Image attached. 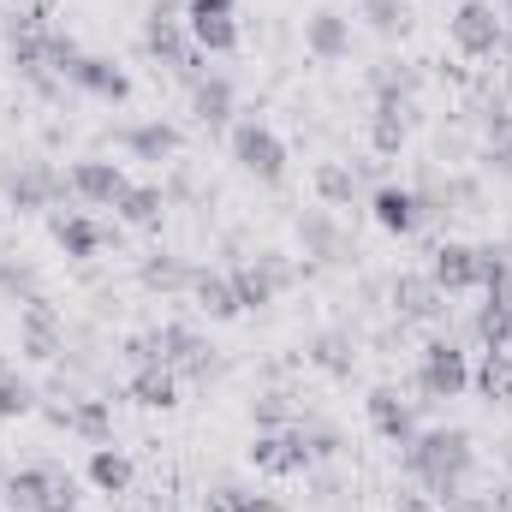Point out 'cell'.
<instances>
[{"label":"cell","instance_id":"23","mask_svg":"<svg viewBox=\"0 0 512 512\" xmlns=\"http://www.w3.org/2000/svg\"><path fill=\"white\" fill-rule=\"evenodd\" d=\"M48 239L66 251V262H90V256H102V245H108V233L90 221V215H48Z\"/></svg>","mask_w":512,"mask_h":512},{"label":"cell","instance_id":"11","mask_svg":"<svg viewBox=\"0 0 512 512\" xmlns=\"http://www.w3.org/2000/svg\"><path fill=\"white\" fill-rule=\"evenodd\" d=\"M126 167L120 161H102V155H84V161H72V173H66V191L84 203V209H114L120 197H126Z\"/></svg>","mask_w":512,"mask_h":512},{"label":"cell","instance_id":"46","mask_svg":"<svg viewBox=\"0 0 512 512\" xmlns=\"http://www.w3.org/2000/svg\"><path fill=\"white\" fill-rule=\"evenodd\" d=\"M507 352H512V346H507Z\"/></svg>","mask_w":512,"mask_h":512},{"label":"cell","instance_id":"42","mask_svg":"<svg viewBox=\"0 0 512 512\" xmlns=\"http://www.w3.org/2000/svg\"><path fill=\"white\" fill-rule=\"evenodd\" d=\"M489 501H495V512H512V483L501 489V495H489Z\"/></svg>","mask_w":512,"mask_h":512},{"label":"cell","instance_id":"33","mask_svg":"<svg viewBox=\"0 0 512 512\" xmlns=\"http://www.w3.org/2000/svg\"><path fill=\"white\" fill-rule=\"evenodd\" d=\"M471 387L489 405H512V352H483V364L471 370Z\"/></svg>","mask_w":512,"mask_h":512},{"label":"cell","instance_id":"4","mask_svg":"<svg viewBox=\"0 0 512 512\" xmlns=\"http://www.w3.org/2000/svg\"><path fill=\"white\" fill-rule=\"evenodd\" d=\"M447 36L465 60H495L507 48V18L495 0H459L453 18H447Z\"/></svg>","mask_w":512,"mask_h":512},{"label":"cell","instance_id":"8","mask_svg":"<svg viewBox=\"0 0 512 512\" xmlns=\"http://www.w3.org/2000/svg\"><path fill=\"white\" fill-rule=\"evenodd\" d=\"M66 352V316L48 298H30L18 310V358L24 364H54Z\"/></svg>","mask_w":512,"mask_h":512},{"label":"cell","instance_id":"1","mask_svg":"<svg viewBox=\"0 0 512 512\" xmlns=\"http://www.w3.org/2000/svg\"><path fill=\"white\" fill-rule=\"evenodd\" d=\"M471 471H477V441H471V429H459V423H435V429H417V435L405 441V477H411L423 495H435V501L465 495Z\"/></svg>","mask_w":512,"mask_h":512},{"label":"cell","instance_id":"45","mask_svg":"<svg viewBox=\"0 0 512 512\" xmlns=\"http://www.w3.org/2000/svg\"><path fill=\"white\" fill-rule=\"evenodd\" d=\"M120 512H131V507H120Z\"/></svg>","mask_w":512,"mask_h":512},{"label":"cell","instance_id":"31","mask_svg":"<svg viewBox=\"0 0 512 512\" xmlns=\"http://www.w3.org/2000/svg\"><path fill=\"white\" fill-rule=\"evenodd\" d=\"M36 405H42L36 382H30L18 364H6V358H0V423H18V417H30Z\"/></svg>","mask_w":512,"mask_h":512},{"label":"cell","instance_id":"2","mask_svg":"<svg viewBox=\"0 0 512 512\" xmlns=\"http://www.w3.org/2000/svg\"><path fill=\"white\" fill-rule=\"evenodd\" d=\"M6 512H78V477L66 465H24L0 483Z\"/></svg>","mask_w":512,"mask_h":512},{"label":"cell","instance_id":"41","mask_svg":"<svg viewBox=\"0 0 512 512\" xmlns=\"http://www.w3.org/2000/svg\"><path fill=\"white\" fill-rule=\"evenodd\" d=\"M245 512H286V501H274V495H256V489H251V501H245Z\"/></svg>","mask_w":512,"mask_h":512},{"label":"cell","instance_id":"21","mask_svg":"<svg viewBox=\"0 0 512 512\" xmlns=\"http://www.w3.org/2000/svg\"><path fill=\"white\" fill-rule=\"evenodd\" d=\"M72 90H84V96H96V102H131V78L108 60V54H84L78 60V72H72Z\"/></svg>","mask_w":512,"mask_h":512},{"label":"cell","instance_id":"18","mask_svg":"<svg viewBox=\"0 0 512 512\" xmlns=\"http://www.w3.org/2000/svg\"><path fill=\"white\" fill-rule=\"evenodd\" d=\"M191 114H197V126L203 131H233V114H239V90H233V78L209 72L203 84H191Z\"/></svg>","mask_w":512,"mask_h":512},{"label":"cell","instance_id":"37","mask_svg":"<svg viewBox=\"0 0 512 512\" xmlns=\"http://www.w3.org/2000/svg\"><path fill=\"white\" fill-rule=\"evenodd\" d=\"M245 501H251V489H245V483H215V489H209V501H203V512H245Z\"/></svg>","mask_w":512,"mask_h":512},{"label":"cell","instance_id":"44","mask_svg":"<svg viewBox=\"0 0 512 512\" xmlns=\"http://www.w3.org/2000/svg\"><path fill=\"white\" fill-rule=\"evenodd\" d=\"M0 221H6V203H0Z\"/></svg>","mask_w":512,"mask_h":512},{"label":"cell","instance_id":"30","mask_svg":"<svg viewBox=\"0 0 512 512\" xmlns=\"http://www.w3.org/2000/svg\"><path fill=\"white\" fill-rule=\"evenodd\" d=\"M310 364H316L322 376L346 382V376H352V364H358V346H352V334H340V328L316 334V340H310Z\"/></svg>","mask_w":512,"mask_h":512},{"label":"cell","instance_id":"27","mask_svg":"<svg viewBox=\"0 0 512 512\" xmlns=\"http://www.w3.org/2000/svg\"><path fill=\"white\" fill-rule=\"evenodd\" d=\"M411 137V102L399 96H376V114H370V149L376 155H399Z\"/></svg>","mask_w":512,"mask_h":512},{"label":"cell","instance_id":"36","mask_svg":"<svg viewBox=\"0 0 512 512\" xmlns=\"http://www.w3.org/2000/svg\"><path fill=\"white\" fill-rule=\"evenodd\" d=\"M251 423H256V429H292V423H298V405H292V393H286V387H268V393H256V399H251Z\"/></svg>","mask_w":512,"mask_h":512},{"label":"cell","instance_id":"25","mask_svg":"<svg viewBox=\"0 0 512 512\" xmlns=\"http://www.w3.org/2000/svg\"><path fill=\"white\" fill-rule=\"evenodd\" d=\"M191 304H197L209 322H233V316H245L227 268H197V280H191Z\"/></svg>","mask_w":512,"mask_h":512},{"label":"cell","instance_id":"16","mask_svg":"<svg viewBox=\"0 0 512 512\" xmlns=\"http://www.w3.org/2000/svg\"><path fill=\"white\" fill-rule=\"evenodd\" d=\"M298 245H304V256H316L322 268L346 262L352 239H346V227H340V209H304V215H298Z\"/></svg>","mask_w":512,"mask_h":512},{"label":"cell","instance_id":"26","mask_svg":"<svg viewBox=\"0 0 512 512\" xmlns=\"http://www.w3.org/2000/svg\"><path fill=\"white\" fill-rule=\"evenodd\" d=\"M167 209H173V197H167L161 185H137V179L126 185V197L114 203V215H120L126 227H137V233H155V227L167 221Z\"/></svg>","mask_w":512,"mask_h":512},{"label":"cell","instance_id":"5","mask_svg":"<svg viewBox=\"0 0 512 512\" xmlns=\"http://www.w3.org/2000/svg\"><path fill=\"white\" fill-rule=\"evenodd\" d=\"M245 459H251L262 477H304V471L316 465L310 429H304V423H292V429H256L251 447H245Z\"/></svg>","mask_w":512,"mask_h":512},{"label":"cell","instance_id":"24","mask_svg":"<svg viewBox=\"0 0 512 512\" xmlns=\"http://www.w3.org/2000/svg\"><path fill=\"white\" fill-rule=\"evenodd\" d=\"M126 399L143 405V411H173V405H179V370H167V364H137L126 376Z\"/></svg>","mask_w":512,"mask_h":512},{"label":"cell","instance_id":"10","mask_svg":"<svg viewBox=\"0 0 512 512\" xmlns=\"http://www.w3.org/2000/svg\"><path fill=\"white\" fill-rule=\"evenodd\" d=\"M143 54L161 60V66H173V72L197 54V42H191V30H185V12H179L173 0H155V6H149V18H143Z\"/></svg>","mask_w":512,"mask_h":512},{"label":"cell","instance_id":"3","mask_svg":"<svg viewBox=\"0 0 512 512\" xmlns=\"http://www.w3.org/2000/svg\"><path fill=\"white\" fill-rule=\"evenodd\" d=\"M227 149H233V161H239V173L256 179V185H286V143H280V131H268L262 120H233L227 131Z\"/></svg>","mask_w":512,"mask_h":512},{"label":"cell","instance_id":"28","mask_svg":"<svg viewBox=\"0 0 512 512\" xmlns=\"http://www.w3.org/2000/svg\"><path fill=\"white\" fill-rule=\"evenodd\" d=\"M90 483H96V495H131V483H137V465H131L126 447H90Z\"/></svg>","mask_w":512,"mask_h":512},{"label":"cell","instance_id":"9","mask_svg":"<svg viewBox=\"0 0 512 512\" xmlns=\"http://www.w3.org/2000/svg\"><path fill=\"white\" fill-rule=\"evenodd\" d=\"M155 340H161V364H167V370H179V382H185V376H191V382H209V376L221 370L215 346H209L197 328H185V322H161V328H155Z\"/></svg>","mask_w":512,"mask_h":512},{"label":"cell","instance_id":"15","mask_svg":"<svg viewBox=\"0 0 512 512\" xmlns=\"http://www.w3.org/2000/svg\"><path fill=\"white\" fill-rule=\"evenodd\" d=\"M48 423L90 441V447H108L114 441V405L108 399H66V405H48Z\"/></svg>","mask_w":512,"mask_h":512},{"label":"cell","instance_id":"43","mask_svg":"<svg viewBox=\"0 0 512 512\" xmlns=\"http://www.w3.org/2000/svg\"><path fill=\"white\" fill-rule=\"evenodd\" d=\"M507 48H512V24H507Z\"/></svg>","mask_w":512,"mask_h":512},{"label":"cell","instance_id":"35","mask_svg":"<svg viewBox=\"0 0 512 512\" xmlns=\"http://www.w3.org/2000/svg\"><path fill=\"white\" fill-rule=\"evenodd\" d=\"M358 18L376 30V36H405L411 30V0H358Z\"/></svg>","mask_w":512,"mask_h":512},{"label":"cell","instance_id":"19","mask_svg":"<svg viewBox=\"0 0 512 512\" xmlns=\"http://www.w3.org/2000/svg\"><path fill=\"white\" fill-rule=\"evenodd\" d=\"M304 48H310L316 60H346V54H352V18H346L340 6H316V12L304 18Z\"/></svg>","mask_w":512,"mask_h":512},{"label":"cell","instance_id":"29","mask_svg":"<svg viewBox=\"0 0 512 512\" xmlns=\"http://www.w3.org/2000/svg\"><path fill=\"white\" fill-rule=\"evenodd\" d=\"M310 185H316V203L322 209H352L358 203V167L352 161H316Z\"/></svg>","mask_w":512,"mask_h":512},{"label":"cell","instance_id":"13","mask_svg":"<svg viewBox=\"0 0 512 512\" xmlns=\"http://www.w3.org/2000/svg\"><path fill=\"white\" fill-rule=\"evenodd\" d=\"M364 417H370V429L382 435L387 447H405L417 435V399H405L399 387H387V382H376L364 393Z\"/></svg>","mask_w":512,"mask_h":512},{"label":"cell","instance_id":"32","mask_svg":"<svg viewBox=\"0 0 512 512\" xmlns=\"http://www.w3.org/2000/svg\"><path fill=\"white\" fill-rule=\"evenodd\" d=\"M30 298H42V274H36V262H24V256H0V304H30Z\"/></svg>","mask_w":512,"mask_h":512},{"label":"cell","instance_id":"6","mask_svg":"<svg viewBox=\"0 0 512 512\" xmlns=\"http://www.w3.org/2000/svg\"><path fill=\"white\" fill-rule=\"evenodd\" d=\"M465 387H471V358H465V346L447 340V334H435V340L417 352V393H423V399H459Z\"/></svg>","mask_w":512,"mask_h":512},{"label":"cell","instance_id":"38","mask_svg":"<svg viewBox=\"0 0 512 512\" xmlns=\"http://www.w3.org/2000/svg\"><path fill=\"white\" fill-rule=\"evenodd\" d=\"M483 167H489L495 179H512V131L489 137V149H483Z\"/></svg>","mask_w":512,"mask_h":512},{"label":"cell","instance_id":"22","mask_svg":"<svg viewBox=\"0 0 512 512\" xmlns=\"http://www.w3.org/2000/svg\"><path fill=\"white\" fill-rule=\"evenodd\" d=\"M191 280H197V268H191L179 251H149V256H137V286H143V292H161V298H173V292H191Z\"/></svg>","mask_w":512,"mask_h":512},{"label":"cell","instance_id":"39","mask_svg":"<svg viewBox=\"0 0 512 512\" xmlns=\"http://www.w3.org/2000/svg\"><path fill=\"white\" fill-rule=\"evenodd\" d=\"M310 453H316V459H340V453H346L340 429H310Z\"/></svg>","mask_w":512,"mask_h":512},{"label":"cell","instance_id":"20","mask_svg":"<svg viewBox=\"0 0 512 512\" xmlns=\"http://www.w3.org/2000/svg\"><path fill=\"white\" fill-rule=\"evenodd\" d=\"M120 149H126L131 161H173L185 149V131L173 126V120H137V126L120 131Z\"/></svg>","mask_w":512,"mask_h":512},{"label":"cell","instance_id":"40","mask_svg":"<svg viewBox=\"0 0 512 512\" xmlns=\"http://www.w3.org/2000/svg\"><path fill=\"white\" fill-rule=\"evenodd\" d=\"M399 512H447L435 495H399Z\"/></svg>","mask_w":512,"mask_h":512},{"label":"cell","instance_id":"7","mask_svg":"<svg viewBox=\"0 0 512 512\" xmlns=\"http://www.w3.org/2000/svg\"><path fill=\"white\" fill-rule=\"evenodd\" d=\"M60 197H66V173L48 167V161H24V167H12L0 179V203L12 215H48Z\"/></svg>","mask_w":512,"mask_h":512},{"label":"cell","instance_id":"34","mask_svg":"<svg viewBox=\"0 0 512 512\" xmlns=\"http://www.w3.org/2000/svg\"><path fill=\"white\" fill-rule=\"evenodd\" d=\"M185 30L203 54H239V18L233 12L227 18H185Z\"/></svg>","mask_w":512,"mask_h":512},{"label":"cell","instance_id":"17","mask_svg":"<svg viewBox=\"0 0 512 512\" xmlns=\"http://www.w3.org/2000/svg\"><path fill=\"white\" fill-rule=\"evenodd\" d=\"M447 298H459V292H477V245H465V239H441L435 251H429V268H423Z\"/></svg>","mask_w":512,"mask_h":512},{"label":"cell","instance_id":"14","mask_svg":"<svg viewBox=\"0 0 512 512\" xmlns=\"http://www.w3.org/2000/svg\"><path fill=\"white\" fill-rule=\"evenodd\" d=\"M387 304L399 322H441L447 316V292L429 274H393L387 280Z\"/></svg>","mask_w":512,"mask_h":512},{"label":"cell","instance_id":"12","mask_svg":"<svg viewBox=\"0 0 512 512\" xmlns=\"http://www.w3.org/2000/svg\"><path fill=\"white\" fill-rule=\"evenodd\" d=\"M370 221L382 227V233H393V239H411L423 221H429V203H423V191L417 185H376L370 191Z\"/></svg>","mask_w":512,"mask_h":512}]
</instances>
